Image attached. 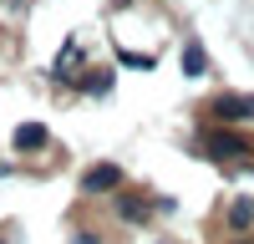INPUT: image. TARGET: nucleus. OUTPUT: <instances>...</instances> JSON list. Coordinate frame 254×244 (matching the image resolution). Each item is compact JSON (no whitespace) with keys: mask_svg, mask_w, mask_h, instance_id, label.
<instances>
[{"mask_svg":"<svg viewBox=\"0 0 254 244\" xmlns=\"http://www.w3.org/2000/svg\"><path fill=\"white\" fill-rule=\"evenodd\" d=\"M203 148H208L214 163H224V168H254V163H249V158H254V142L239 137V132H208Z\"/></svg>","mask_w":254,"mask_h":244,"instance_id":"1","label":"nucleus"},{"mask_svg":"<svg viewBox=\"0 0 254 244\" xmlns=\"http://www.w3.org/2000/svg\"><path fill=\"white\" fill-rule=\"evenodd\" d=\"M208 117H219V122H249L254 117V97H214V107H208Z\"/></svg>","mask_w":254,"mask_h":244,"instance_id":"2","label":"nucleus"},{"mask_svg":"<svg viewBox=\"0 0 254 244\" xmlns=\"http://www.w3.org/2000/svg\"><path fill=\"white\" fill-rule=\"evenodd\" d=\"M117 183H122V168H117V163H97V168H87L81 188H87V193H107V188H117Z\"/></svg>","mask_w":254,"mask_h":244,"instance_id":"3","label":"nucleus"},{"mask_svg":"<svg viewBox=\"0 0 254 244\" xmlns=\"http://www.w3.org/2000/svg\"><path fill=\"white\" fill-rule=\"evenodd\" d=\"M249 224H254V198H239L229 209V229H249Z\"/></svg>","mask_w":254,"mask_h":244,"instance_id":"4","label":"nucleus"},{"mask_svg":"<svg viewBox=\"0 0 254 244\" xmlns=\"http://www.w3.org/2000/svg\"><path fill=\"white\" fill-rule=\"evenodd\" d=\"M41 142H46V127H41V122H26V127L15 132V148H41Z\"/></svg>","mask_w":254,"mask_h":244,"instance_id":"5","label":"nucleus"},{"mask_svg":"<svg viewBox=\"0 0 254 244\" xmlns=\"http://www.w3.org/2000/svg\"><path fill=\"white\" fill-rule=\"evenodd\" d=\"M183 71H188V76L203 71V46H198V41H188V46H183Z\"/></svg>","mask_w":254,"mask_h":244,"instance_id":"6","label":"nucleus"},{"mask_svg":"<svg viewBox=\"0 0 254 244\" xmlns=\"http://www.w3.org/2000/svg\"><path fill=\"white\" fill-rule=\"evenodd\" d=\"M122 219L127 224H142L147 219V198H122Z\"/></svg>","mask_w":254,"mask_h":244,"instance_id":"7","label":"nucleus"},{"mask_svg":"<svg viewBox=\"0 0 254 244\" xmlns=\"http://www.w3.org/2000/svg\"><path fill=\"white\" fill-rule=\"evenodd\" d=\"M76 66H81V51L66 46V51H61V61H56V76H66V71H76Z\"/></svg>","mask_w":254,"mask_h":244,"instance_id":"8","label":"nucleus"},{"mask_svg":"<svg viewBox=\"0 0 254 244\" xmlns=\"http://www.w3.org/2000/svg\"><path fill=\"white\" fill-rule=\"evenodd\" d=\"M71 244H107V239H102L97 229H76V234H71Z\"/></svg>","mask_w":254,"mask_h":244,"instance_id":"9","label":"nucleus"},{"mask_svg":"<svg viewBox=\"0 0 254 244\" xmlns=\"http://www.w3.org/2000/svg\"><path fill=\"white\" fill-rule=\"evenodd\" d=\"M234 244H254V234H244V239H234Z\"/></svg>","mask_w":254,"mask_h":244,"instance_id":"10","label":"nucleus"},{"mask_svg":"<svg viewBox=\"0 0 254 244\" xmlns=\"http://www.w3.org/2000/svg\"><path fill=\"white\" fill-rule=\"evenodd\" d=\"M0 173H5V168H0Z\"/></svg>","mask_w":254,"mask_h":244,"instance_id":"11","label":"nucleus"},{"mask_svg":"<svg viewBox=\"0 0 254 244\" xmlns=\"http://www.w3.org/2000/svg\"><path fill=\"white\" fill-rule=\"evenodd\" d=\"M0 244H5V239H0Z\"/></svg>","mask_w":254,"mask_h":244,"instance_id":"12","label":"nucleus"}]
</instances>
